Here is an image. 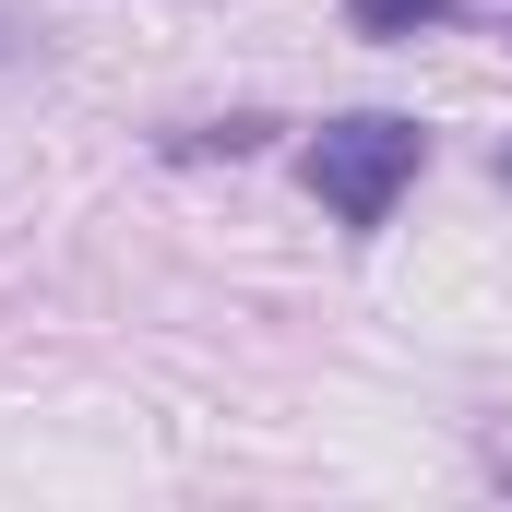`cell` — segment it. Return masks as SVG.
Segmentation results:
<instances>
[{"instance_id":"cell-1","label":"cell","mask_w":512,"mask_h":512,"mask_svg":"<svg viewBox=\"0 0 512 512\" xmlns=\"http://www.w3.org/2000/svg\"><path fill=\"white\" fill-rule=\"evenodd\" d=\"M417 167H429V131L393 120V108H358V120L310 131V191L334 203V227H382L393 203L417 191Z\"/></svg>"},{"instance_id":"cell-2","label":"cell","mask_w":512,"mask_h":512,"mask_svg":"<svg viewBox=\"0 0 512 512\" xmlns=\"http://www.w3.org/2000/svg\"><path fill=\"white\" fill-rule=\"evenodd\" d=\"M465 0H346V24L358 36H429V24H453Z\"/></svg>"},{"instance_id":"cell-3","label":"cell","mask_w":512,"mask_h":512,"mask_svg":"<svg viewBox=\"0 0 512 512\" xmlns=\"http://www.w3.org/2000/svg\"><path fill=\"white\" fill-rule=\"evenodd\" d=\"M0 60H24V24H12V12H0Z\"/></svg>"},{"instance_id":"cell-4","label":"cell","mask_w":512,"mask_h":512,"mask_svg":"<svg viewBox=\"0 0 512 512\" xmlns=\"http://www.w3.org/2000/svg\"><path fill=\"white\" fill-rule=\"evenodd\" d=\"M501 179H512V143H501Z\"/></svg>"}]
</instances>
